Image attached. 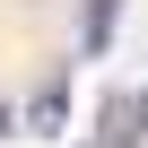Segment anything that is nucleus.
<instances>
[{
  "mask_svg": "<svg viewBox=\"0 0 148 148\" xmlns=\"http://www.w3.org/2000/svg\"><path fill=\"white\" fill-rule=\"evenodd\" d=\"M105 139H113V148L148 139V96H105Z\"/></svg>",
  "mask_w": 148,
  "mask_h": 148,
  "instance_id": "obj_1",
  "label": "nucleus"
},
{
  "mask_svg": "<svg viewBox=\"0 0 148 148\" xmlns=\"http://www.w3.org/2000/svg\"><path fill=\"white\" fill-rule=\"evenodd\" d=\"M61 113H70V87L52 79V87H44L35 105H26V122H35V131H61Z\"/></svg>",
  "mask_w": 148,
  "mask_h": 148,
  "instance_id": "obj_2",
  "label": "nucleus"
},
{
  "mask_svg": "<svg viewBox=\"0 0 148 148\" xmlns=\"http://www.w3.org/2000/svg\"><path fill=\"white\" fill-rule=\"evenodd\" d=\"M113 18H122V0H87V52L113 44Z\"/></svg>",
  "mask_w": 148,
  "mask_h": 148,
  "instance_id": "obj_3",
  "label": "nucleus"
},
{
  "mask_svg": "<svg viewBox=\"0 0 148 148\" xmlns=\"http://www.w3.org/2000/svg\"><path fill=\"white\" fill-rule=\"evenodd\" d=\"M9 131H18V113H9V105H0V139H9Z\"/></svg>",
  "mask_w": 148,
  "mask_h": 148,
  "instance_id": "obj_4",
  "label": "nucleus"
},
{
  "mask_svg": "<svg viewBox=\"0 0 148 148\" xmlns=\"http://www.w3.org/2000/svg\"><path fill=\"white\" fill-rule=\"evenodd\" d=\"M87 148H113V139H87Z\"/></svg>",
  "mask_w": 148,
  "mask_h": 148,
  "instance_id": "obj_5",
  "label": "nucleus"
}]
</instances>
